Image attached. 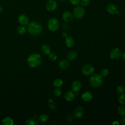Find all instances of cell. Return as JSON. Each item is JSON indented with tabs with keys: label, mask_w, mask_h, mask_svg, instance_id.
I'll return each mask as SVG.
<instances>
[{
	"label": "cell",
	"mask_w": 125,
	"mask_h": 125,
	"mask_svg": "<svg viewBox=\"0 0 125 125\" xmlns=\"http://www.w3.org/2000/svg\"><path fill=\"white\" fill-rule=\"evenodd\" d=\"M42 30V24L38 21H32L27 26L28 32L33 36H37L41 34Z\"/></svg>",
	"instance_id": "cell-1"
},
{
	"label": "cell",
	"mask_w": 125,
	"mask_h": 125,
	"mask_svg": "<svg viewBox=\"0 0 125 125\" xmlns=\"http://www.w3.org/2000/svg\"><path fill=\"white\" fill-rule=\"evenodd\" d=\"M42 62V57L38 53H33L29 55L27 59V63L31 67H36Z\"/></svg>",
	"instance_id": "cell-2"
},
{
	"label": "cell",
	"mask_w": 125,
	"mask_h": 125,
	"mask_svg": "<svg viewBox=\"0 0 125 125\" xmlns=\"http://www.w3.org/2000/svg\"><path fill=\"white\" fill-rule=\"evenodd\" d=\"M103 77L99 74L92 75L89 79V83L90 85L94 88H97L103 84Z\"/></svg>",
	"instance_id": "cell-3"
},
{
	"label": "cell",
	"mask_w": 125,
	"mask_h": 125,
	"mask_svg": "<svg viewBox=\"0 0 125 125\" xmlns=\"http://www.w3.org/2000/svg\"><path fill=\"white\" fill-rule=\"evenodd\" d=\"M59 22L58 20L54 18L49 19L47 22L48 28L51 31L57 30L59 27Z\"/></svg>",
	"instance_id": "cell-4"
},
{
	"label": "cell",
	"mask_w": 125,
	"mask_h": 125,
	"mask_svg": "<svg viewBox=\"0 0 125 125\" xmlns=\"http://www.w3.org/2000/svg\"><path fill=\"white\" fill-rule=\"evenodd\" d=\"M81 72L85 76H90L94 72V67L91 64H85L82 66Z\"/></svg>",
	"instance_id": "cell-5"
},
{
	"label": "cell",
	"mask_w": 125,
	"mask_h": 125,
	"mask_svg": "<svg viewBox=\"0 0 125 125\" xmlns=\"http://www.w3.org/2000/svg\"><path fill=\"white\" fill-rule=\"evenodd\" d=\"M85 14V10L82 6H77L73 10L74 17L78 19L82 18Z\"/></svg>",
	"instance_id": "cell-6"
},
{
	"label": "cell",
	"mask_w": 125,
	"mask_h": 125,
	"mask_svg": "<svg viewBox=\"0 0 125 125\" xmlns=\"http://www.w3.org/2000/svg\"><path fill=\"white\" fill-rule=\"evenodd\" d=\"M84 113V108L81 106H79L75 108L73 113V116L74 118L78 119L82 118Z\"/></svg>",
	"instance_id": "cell-7"
},
{
	"label": "cell",
	"mask_w": 125,
	"mask_h": 125,
	"mask_svg": "<svg viewBox=\"0 0 125 125\" xmlns=\"http://www.w3.org/2000/svg\"><path fill=\"white\" fill-rule=\"evenodd\" d=\"M122 51L118 48H115L112 49L110 52V57L113 60L118 59L122 55Z\"/></svg>",
	"instance_id": "cell-8"
},
{
	"label": "cell",
	"mask_w": 125,
	"mask_h": 125,
	"mask_svg": "<svg viewBox=\"0 0 125 125\" xmlns=\"http://www.w3.org/2000/svg\"><path fill=\"white\" fill-rule=\"evenodd\" d=\"M57 7V2L54 0H48L46 4V8L48 11H53Z\"/></svg>",
	"instance_id": "cell-9"
},
{
	"label": "cell",
	"mask_w": 125,
	"mask_h": 125,
	"mask_svg": "<svg viewBox=\"0 0 125 125\" xmlns=\"http://www.w3.org/2000/svg\"><path fill=\"white\" fill-rule=\"evenodd\" d=\"M62 18L65 22H70L73 19V15L70 12L65 11L63 13Z\"/></svg>",
	"instance_id": "cell-10"
},
{
	"label": "cell",
	"mask_w": 125,
	"mask_h": 125,
	"mask_svg": "<svg viewBox=\"0 0 125 125\" xmlns=\"http://www.w3.org/2000/svg\"><path fill=\"white\" fill-rule=\"evenodd\" d=\"M107 11L111 14H119L120 12L118 11L116 6L113 3H109L106 6Z\"/></svg>",
	"instance_id": "cell-11"
},
{
	"label": "cell",
	"mask_w": 125,
	"mask_h": 125,
	"mask_svg": "<svg viewBox=\"0 0 125 125\" xmlns=\"http://www.w3.org/2000/svg\"><path fill=\"white\" fill-rule=\"evenodd\" d=\"M18 21L22 25H26L28 23L29 19L28 17L25 14H21L18 17Z\"/></svg>",
	"instance_id": "cell-12"
},
{
	"label": "cell",
	"mask_w": 125,
	"mask_h": 125,
	"mask_svg": "<svg viewBox=\"0 0 125 125\" xmlns=\"http://www.w3.org/2000/svg\"><path fill=\"white\" fill-rule=\"evenodd\" d=\"M82 87V83L79 81H75L73 82L71 85V89L74 92L79 91Z\"/></svg>",
	"instance_id": "cell-13"
},
{
	"label": "cell",
	"mask_w": 125,
	"mask_h": 125,
	"mask_svg": "<svg viewBox=\"0 0 125 125\" xmlns=\"http://www.w3.org/2000/svg\"><path fill=\"white\" fill-rule=\"evenodd\" d=\"M81 98L83 101L86 102L90 101L92 98L93 96L92 93L89 91H85L81 95Z\"/></svg>",
	"instance_id": "cell-14"
},
{
	"label": "cell",
	"mask_w": 125,
	"mask_h": 125,
	"mask_svg": "<svg viewBox=\"0 0 125 125\" xmlns=\"http://www.w3.org/2000/svg\"><path fill=\"white\" fill-rule=\"evenodd\" d=\"M69 65V62L68 60L63 59L60 61L59 63V67L61 69L64 70L67 69Z\"/></svg>",
	"instance_id": "cell-15"
},
{
	"label": "cell",
	"mask_w": 125,
	"mask_h": 125,
	"mask_svg": "<svg viewBox=\"0 0 125 125\" xmlns=\"http://www.w3.org/2000/svg\"><path fill=\"white\" fill-rule=\"evenodd\" d=\"M65 44L68 48L72 47L75 44V40L72 37H67L65 40Z\"/></svg>",
	"instance_id": "cell-16"
},
{
	"label": "cell",
	"mask_w": 125,
	"mask_h": 125,
	"mask_svg": "<svg viewBox=\"0 0 125 125\" xmlns=\"http://www.w3.org/2000/svg\"><path fill=\"white\" fill-rule=\"evenodd\" d=\"M75 97V94L72 91H68L65 93L64 95V99L67 102H71L73 101Z\"/></svg>",
	"instance_id": "cell-17"
},
{
	"label": "cell",
	"mask_w": 125,
	"mask_h": 125,
	"mask_svg": "<svg viewBox=\"0 0 125 125\" xmlns=\"http://www.w3.org/2000/svg\"><path fill=\"white\" fill-rule=\"evenodd\" d=\"M77 53L75 51H70L67 53V59L69 61H73L77 58Z\"/></svg>",
	"instance_id": "cell-18"
},
{
	"label": "cell",
	"mask_w": 125,
	"mask_h": 125,
	"mask_svg": "<svg viewBox=\"0 0 125 125\" xmlns=\"http://www.w3.org/2000/svg\"><path fill=\"white\" fill-rule=\"evenodd\" d=\"M42 53L45 55H49L51 52V48L50 46L47 44L43 45L41 48Z\"/></svg>",
	"instance_id": "cell-19"
},
{
	"label": "cell",
	"mask_w": 125,
	"mask_h": 125,
	"mask_svg": "<svg viewBox=\"0 0 125 125\" xmlns=\"http://www.w3.org/2000/svg\"><path fill=\"white\" fill-rule=\"evenodd\" d=\"M2 123L4 125H13L14 124V121L10 117H6L2 120Z\"/></svg>",
	"instance_id": "cell-20"
},
{
	"label": "cell",
	"mask_w": 125,
	"mask_h": 125,
	"mask_svg": "<svg viewBox=\"0 0 125 125\" xmlns=\"http://www.w3.org/2000/svg\"><path fill=\"white\" fill-rule=\"evenodd\" d=\"M63 84V81L62 79L58 78L55 79L53 82V85L56 87H60Z\"/></svg>",
	"instance_id": "cell-21"
},
{
	"label": "cell",
	"mask_w": 125,
	"mask_h": 125,
	"mask_svg": "<svg viewBox=\"0 0 125 125\" xmlns=\"http://www.w3.org/2000/svg\"><path fill=\"white\" fill-rule=\"evenodd\" d=\"M48 119H49V116L46 114H42L39 117V121L42 123L46 122L48 121Z\"/></svg>",
	"instance_id": "cell-22"
},
{
	"label": "cell",
	"mask_w": 125,
	"mask_h": 125,
	"mask_svg": "<svg viewBox=\"0 0 125 125\" xmlns=\"http://www.w3.org/2000/svg\"><path fill=\"white\" fill-rule=\"evenodd\" d=\"M117 112L119 115L122 116L125 115V107L124 106H119L117 108Z\"/></svg>",
	"instance_id": "cell-23"
},
{
	"label": "cell",
	"mask_w": 125,
	"mask_h": 125,
	"mask_svg": "<svg viewBox=\"0 0 125 125\" xmlns=\"http://www.w3.org/2000/svg\"><path fill=\"white\" fill-rule=\"evenodd\" d=\"M25 124L26 125H38V122L36 119H29L26 121Z\"/></svg>",
	"instance_id": "cell-24"
},
{
	"label": "cell",
	"mask_w": 125,
	"mask_h": 125,
	"mask_svg": "<svg viewBox=\"0 0 125 125\" xmlns=\"http://www.w3.org/2000/svg\"><path fill=\"white\" fill-rule=\"evenodd\" d=\"M17 31L19 34L22 35V34H24V33H25V32L26 31V29L23 25H21V26H20L18 27V28L17 29Z\"/></svg>",
	"instance_id": "cell-25"
},
{
	"label": "cell",
	"mask_w": 125,
	"mask_h": 125,
	"mask_svg": "<svg viewBox=\"0 0 125 125\" xmlns=\"http://www.w3.org/2000/svg\"><path fill=\"white\" fill-rule=\"evenodd\" d=\"M118 102L121 104H125V94H121L118 98Z\"/></svg>",
	"instance_id": "cell-26"
},
{
	"label": "cell",
	"mask_w": 125,
	"mask_h": 125,
	"mask_svg": "<svg viewBox=\"0 0 125 125\" xmlns=\"http://www.w3.org/2000/svg\"><path fill=\"white\" fill-rule=\"evenodd\" d=\"M53 93L55 96L60 97L62 94V91L60 89L57 88L54 90Z\"/></svg>",
	"instance_id": "cell-27"
},
{
	"label": "cell",
	"mask_w": 125,
	"mask_h": 125,
	"mask_svg": "<svg viewBox=\"0 0 125 125\" xmlns=\"http://www.w3.org/2000/svg\"><path fill=\"white\" fill-rule=\"evenodd\" d=\"M109 74V70L107 68H104L101 71V75L103 77L107 76Z\"/></svg>",
	"instance_id": "cell-28"
},
{
	"label": "cell",
	"mask_w": 125,
	"mask_h": 125,
	"mask_svg": "<svg viewBox=\"0 0 125 125\" xmlns=\"http://www.w3.org/2000/svg\"><path fill=\"white\" fill-rule=\"evenodd\" d=\"M125 91V87L122 85H119L117 88V92L118 94H122L124 93Z\"/></svg>",
	"instance_id": "cell-29"
},
{
	"label": "cell",
	"mask_w": 125,
	"mask_h": 125,
	"mask_svg": "<svg viewBox=\"0 0 125 125\" xmlns=\"http://www.w3.org/2000/svg\"><path fill=\"white\" fill-rule=\"evenodd\" d=\"M57 58V55L54 53H50L49 54V59L52 61H55Z\"/></svg>",
	"instance_id": "cell-30"
},
{
	"label": "cell",
	"mask_w": 125,
	"mask_h": 125,
	"mask_svg": "<svg viewBox=\"0 0 125 125\" xmlns=\"http://www.w3.org/2000/svg\"><path fill=\"white\" fill-rule=\"evenodd\" d=\"M90 0H81V4L83 7L86 6L89 3Z\"/></svg>",
	"instance_id": "cell-31"
},
{
	"label": "cell",
	"mask_w": 125,
	"mask_h": 125,
	"mask_svg": "<svg viewBox=\"0 0 125 125\" xmlns=\"http://www.w3.org/2000/svg\"><path fill=\"white\" fill-rule=\"evenodd\" d=\"M70 3L74 5H77L79 4L80 0H69Z\"/></svg>",
	"instance_id": "cell-32"
},
{
	"label": "cell",
	"mask_w": 125,
	"mask_h": 125,
	"mask_svg": "<svg viewBox=\"0 0 125 125\" xmlns=\"http://www.w3.org/2000/svg\"><path fill=\"white\" fill-rule=\"evenodd\" d=\"M74 117L73 116H71V115H68L67 117H66V120L68 122H73L74 121Z\"/></svg>",
	"instance_id": "cell-33"
},
{
	"label": "cell",
	"mask_w": 125,
	"mask_h": 125,
	"mask_svg": "<svg viewBox=\"0 0 125 125\" xmlns=\"http://www.w3.org/2000/svg\"><path fill=\"white\" fill-rule=\"evenodd\" d=\"M120 123L122 125H125V117H122L120 119Z\"/></svg>",
	"instance_id": "cell-34"
},
{
	"label": "cell",
	"mask_w": 125,
	"mask_h": 125,
	"mask_svg": "<svg viewBox=\"0 0 125 125\" xmlns=\"http://www.w3.org/2000/svg\"><path fill=\"white\" fill-rule=\"evenodd\" d=\"M62 36L63 38H67V37H68V34L67 33V32L64 31V32H63L62 33Z\"/></svg>",
	"instance_id": "cell-35"
},
{
	"label": "cell",
	"mask_w": 125,
	"mask_h": 125,
	"mask_svg": "<svg viewBox=\"0 0 125 125\" xmlns=\"http://www.w3.org/2000/svg\"><path fill=\"white\" fill-rule=\"evenodd\" d=\"M121 56H122V58L123 60H124V61H125V52L122 54Z\"/></svg>",
	"instance_id": "cell-36"
},
{
	"label": "cell",
	"mask_w": 125,
	"mask_h": 125,
	"mask_svg": "<svg viewBox=\"0 0 125 125\" xmlns=\"http://www.w3.org/2000/svg\"><path fill=\"white\" fill-rule=\"evenodd\" d=\"M2 10H3V8L2 7V6L0 5V13L2 11Z\"/></svg>",
	"instance_id": "cell-37"
},
{
	"label": "cell",
	"mask_w": 125,
	"mask_h": 125,
	"mask_svg": "<svg viewBox=\"0 0 125 125\" xmlns=\"http://www.w3.org/2000/svg\"><path fill=\"white\" fill-rule=\"evenodd\" d=\"M114 124H117V125H118V124H119V123H118L117 121H114V122L112 123V124L113 125Z\"/></svg>",
	"instance_id": "cell-38"
},
{
	"label": "cell",
	"mask_w": 125,
	"mask_h": 125,
	"mask_svg": "<svg viewBox=\"0 0 125 125\" xmlns=\"http://www.w3.org/2000/svg\"><path fill=\"white\" fill-rule=\"evenodd\" d=\"M61 0V1H64V0Z\"/></svg>",
	"instance_id": "cell-39"
}]
</instances>
